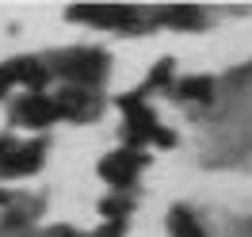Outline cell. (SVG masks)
Instances as JSON below:
<instances>
[{"instance_id": "6da1fadb", "label": "cell", "mask_w": 252, "mask_h": 237, "mask_svg": "<svg viewBox=\"0 0 252 237\" xmlns=\"http://www.w3.org/2000/svg\"><path fill=\"white\" fill-rule=\"evenodd\" d=\"M42 161V145L31 142V145H19V142H4L0 145V172H31L34 165Z\"/></svg>"}, {"instance_id": "7a4b0ae2", "label": "cell", "mask_w": 252, "mask_h": 237, "mask_svg": "<svg viewBox=\"0 0 252 237\" xmlns=\"http://www.w3.org/2000/svg\"><path fill=\"white\" fill-rule=\"evenodd\" d=\"M138 169H142V153H130V149H123V153H111L107 161H103V180L107 184H115V188H126L134 176H138Z\"/></svg>"}, {"instance_id": "3957f363", "label": "cell", "mask_w": 252, "mask_h": 237, "mask_svg": "<svg viewBox=\"0 0 252 237\" xmlns=\"http://www.w3.org/2000/svg\"><path fill=\"white\" fill-rule=\"evenodd\" d=\"M58 115H62V107H58L54 100H46V96H27V100L16 107V119L27 123V127H46V123H54Z\"/></svg>"}, {"instance_id": "277c9868", "label": "cell", "mask_w": 252, "mask_h": 237, "mask_svg": "<svg viewBox=\"0 0 252 237\" xmlns=\"http://www.w3.org/2000/svg\"><path fill=\"white\" fill-rule=\"evenodd\" d=\"M65 65L73 69V77H84V80H95L103 73V58L99 54H69Z\"/></svg>"}, {"instance_id": "5b68a950", "label": "cell", "mask_w": 252, "mask_h": 237, "mask_svg": "<svg viewBox=\"0 0 252 237\" xmlns=\"http://www.w3.org/2000/svg\"><path fill=\"white\" fill-rule=\"evenodd\" d=\"M172 230H176V237H203V234H199V226H195L184 210H176V214H172Z\"/></svg>"}, {"instance_id": "8992f818", "label": "cell", "mask_w": 252, "mask_h": 237, "mask_svg": "<svg viewBox=\"0 0 252 237\" xmlns=\"http://www.w3.org/2000/svg\"><path fill=\"white\" fill-rule=\"evenodd\" d=\"M180 92L188 96V100H206V96H210V80H184Z\"/></svg>"}]
</instances>
